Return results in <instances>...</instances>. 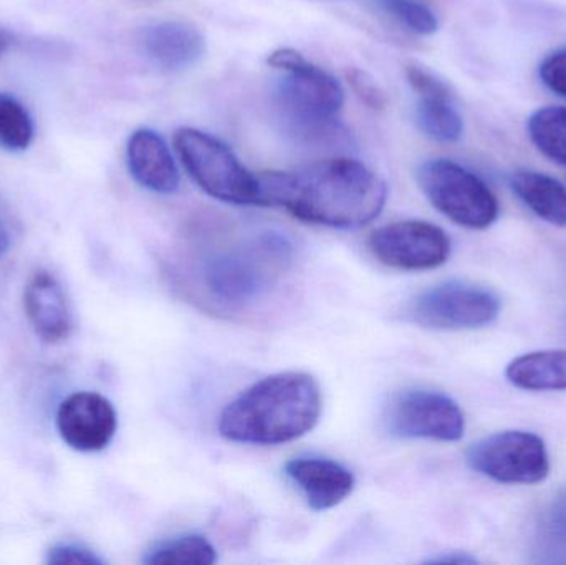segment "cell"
I'll use <instances>...</instances> for the list:
<instances>
[{
    "mask_svg": "<svg viewBox=\"0 0 566 565\" xmlns=\"http://www.w3.org/2000/svg\"><path fill=\"white\" fill-rule=\"evenodd\" d=\"M431 564H475L474 557L465 556V554H452V556L438 557V559L429 561Z\"/></svg>",
    "mask_w": 566,
    "mask_h": 565,
    "instance_id": "cell-26",
    "label": "cell"
},
{
    "mask_svg": "<svg viewBox=\"0 0 566 565\" xmlns=\"http://www.w3.org/2000/svg\"><path fill=\"white\" fill-rule=\"evenodd\" d=\"M528 136L552 161L566 165V106H544L532 113Z\"/></svg>",
    "mask_w": 566,
    "mask_h": 565,
    "instance_id": "cell-19",
    "label": "cell"
},
{
    "mask_svg": "<svg viewBox=\"0 0 566 565\" xmlns=\"http://www.w3.org/2000/svg\"><path fill=\"white\" fill-rule=\"evenodd\" d=\"M142 43L146 56L168 72L189 69L206 52L205 35L191 23L179 20L153 23L143 32Z\"/></svg>",
    "mask_w": 566,
    "mask_h": 565,
    "instance_id": "cell-15",
    "label": "cell"
},
{
    "mask_svg": "<svg viewBox=\"0 0 566 565\" xmlns=\"http://www.w3.org/2000/svg\"><path fill=\"white\" fill-rule=\"evenodd\" d=\"M419 188L439 212L462 228H491L499 218V199L474 172L449 159H431L418 169Z\"/></svg>",
    "mask_w": 566,
    "mask_h": 565,
    "instance_id": "cell-6",
    "label": "cell"
},
{
    "mask_svg": "<svg viewBox=\"0 0 566 565\" xmlns=\"http://www.w3.org/2000/svg\"><path fill=\"white\" fill-rule=\"evenodd\" d=\"M322 390L305 372H283L252 385L226 407L219 433L242 444L290 443L313 430L322 417Z\"/></svg>",
    "mask_w": 566,
    "mask_h": 565,
    "instance_id": "cell-2",
    "label": "cell"
},
{
    "mask_svg": "<svg viewBox=\"0 0 566 565\" xmlns=\"http://www.w3.org/2000/svg\"><path fill=\"white\" fill-rule=\"evenodd\" d=\"M52 565H102V559L82 546H56L49 553Z\"/></svg>",
    "mask_w": 566,
    "mask_h": 565,
    "instance_id": "cell-25",
    "label": "cell"
},
{
    "mask_svg": "<svg viewBox=\"0 0 566 565\" xmlns=\"http://www.w3.org/2000/svg\"><path fill=\"white\" fill-rule=\"evenodd\" d=\"M23 307L35 334L49 344L66 341L72 334L73 315L69 297L55 275L33 272L23 292Z\"/></svg>",
    "mask_w": 566,
    "mask_h": 565,
    "instance_id": "cell-12",
    "label": "cell"
},
{
    "mask_svg": "<svg viewBox=\"0 0 566 565\" xmlns=\"http://www.w3.org/2000/svg\"><path fill=\"white\" fill-rule=\"evenodd\" d=\"M409 321L432 331H474L494 324L501 301L494 292L451 281L419 294L406 311Z\"/></svg>",
    "mask_w": 566,
    "mask_h": 565,
    "instance_id": "cell-7",
    "label": "cell"
},
{
    "mask_svg": "<svg viewBox=\"0 0 566 565\" xmlns=\"http://www.w3.org/2000/svg\"><path fill=\"white\" fill-rule=\"evenodd\" d=\"M175 146L202 191L229 205L259 206V175L249 171L221 139L185 126L176 132Z\"/></svg>",
    "mask_w": 566,
    "mask_h": 565,
    "instance_id": "cell-5",
    "label": "cell"
},
{
    "mask_svg": "<svg viewBox=\"0 0 566 565\" xmlns=\"http://www.w3.org/2000/svg\"><path fill=\"white\" fill-rule=\"evenodd\" d=\"M285 474L313 511H328L342 504L355 490L356 480L343 464L323 458H295Z\"/></svg>",
    "mask_w": 566,
    "mask_h": 565,
    "instance_id": "cell-13",
    "label": "cell"
},
{
    "mask_svg": "<svg viewBox=\"0 0 566 565\" xmlns=\"http://www.w3.org/2000/svg\"><path fill=\"white\" fill-rule=\"evenodd\" d=\"M269 65L282 73L277 96L290 122L306 132H322L335 122L345 103L342 83L293 49H279Z\"/></svg>",
    "mask_w": 566,
    "mask_h": 565,
    "instance_id": "cell-4",
    "label": "cell"
},
{
    "mask_svg": "<svg viewBox=\"0 0 566 565\" xmlns=\"http://www.w3.org/2000/svg\"><path fill=\"white\" fill-rule=\"evenodd\" d=\"M512 191L548 224L566 228V188L545 172L518 169L511 176Z\"/></svg>",
    "mask_w": 566,
    "mask_h": 565,
    "instance_id": "cell-16",
    "label": "cell"
},
{
    "mask_svg": "<svg viewBox=\"0 0 566 565\" xmlns=\"http://www.w3.org/2000/svg\"><path fill=\"white\" fill-rule=\"evenodd\" d=\"M386 427L395 437L454 443L464 437L465 420L448 395L432 390H406L386 408Z\"/></svg>",
    "mask_w": 566,
    "mask_h": 565,
    "instance_id": "cell-9",
    "label": "cell"
},
{
    "mask_svg": "<svg viewBox=\"0 0 566 565\" xmlns=\"http://www.w3.org/2000/svg\"><path fill=\"white\" fill-rule=\"evenodd\" d=\"M292 244L265 232L244 244L212 252L196 265V291L218 311L239 312L264 299L292 265Z\"/></svg>",
    "mask_w": 566,
    "mask_h": 565,
    "instance_id": "cell-3",
    "label": "cell"
},
{
    "mask_svg": "<svg viewBox=\"0 0 566 565\" xmlns=\"http://www.w3.org/2000/svg\"><path fill=\"white\" fill-rule=\"evenodd\" d=\"M505 377L527 391H566V350H541L509 364Z\"/></svg>",
    "mask_w": 566,
    "mask_h": 565,
    "instance_id": "cell-17",
    "label": "cell"
},
{
    "mask_svg": "<svg viewBox=\"0 0 566 565\" xmlns=\"http://www.w3.org/2000/svg\"><path fill=\"white\" fill-rule=\"evenodd\" d=\"M33 122L25 106L12 95L0 93V146L25 151L33 142Z\"/></svg>",
    "mask_w": 566,
    "mask_h": 565,
    "instance_id": "cell-21",
    "label": "cell"
},
{
    "mask_svg": "<svg viewBox=\"0 0 566 565\" xmlns=\"http://www.w3.org/2000/svg\"><path fill=\"white\" fill-rule=\"evenodd\" d=\"M368 248L388 268L429 271L448 262L451 239L431 222L399 221L376 229L369 236Z\"/></svg>",
    "mask_w": 566,
    "mask_h": 565,
    "instance_id": "cell-10",
    "label": "cell"
},
{
    "mask_svg": "<svg viewBox=\"0 0 566 565\" xmlns=\"http://www.w3.org/2000/svg\"><path fill=\"white\" fill-rule=\"evenodd\" d=\"M349 85L355 90L356 95L359 96L365 105L373 109H382L386 106V95L378 83L361 70H349L348 72Z\"/></svg>",
    "mask_w": 566,
    "mask_h": 565,
    "instance_id": "cell-24",
    "label": "cell"
},
{
    "mask_svg": "<svg viewBox=\"0 0 566 565\" xmlns=\"http://www.w3.org/2000/svg\"><path fill=\"white\" fill-rule=\"evenodd\" d=\"M471 470L504 484H537L551 473L544 440L528 431H501L478 441L465 454Z\"/></svg>",
    "mask_w": 566,
    "mask_h": 565,
    "instance_id": "cell-8",
    "label": "cell"
},
{
    "mask_svg": "<svg viewBox=\"0 0 566 565\" xmlns=\"http://www.w3.org/2000/svg\"><path fill=\"white\" fill-rule=\"evenodd\" d=\"M126 163L133 178L143 188L158 195H172L179 188V171L175 156L165 139L148 128H139L129 136Z\"/></svg>",
    "mask_w": 566,
    "mask_h": 565,
    "instance_id": "cell-14",
    "label": "cell"
},
{
    "mask_svg": "<svg viewBox=\"0 0 566 565\" xmlns=\"http://www.w3.org/2000/svg\"><path fill=\"white\" fill-rule=\"evenodd\" d=\"M375 3L396 22L418 35H432L438 32V17L418 0H375Z\"/></svg>",
    "mask_w": 566,
    "mask_h": 565,
    "instance_id": "cell-22",
    "label": "cell"
},
{
    "mask_svg": "<svg viewBox=\"0 0 566 565\" xmlns=\"http://www.w3.org/2000/svg\"><path fill=\"white\" fill-rule=\"evenodd\" d=\"M56 427L70 448L95 453L112 443L118 417L108 398L95 391H76L60 405Z\"/></svg>",
    "mask_w": 566,
    "mask_h": 565,
    "instance_id": "cell-11",
    "label": "cell"
},
{
    "mask_svg": "<svg viewBox=\"0 0 566 565\" xmlns=\"http://www.w3.org/2000/svg\"><path fill=\"white\" fill-rule=\"evenodd\" d=\"M385 181L352 158L323 159L295 171L259 175V206H279L300 221L353 229L378 218Z\"/></svg>",
    "mask_w": 566,
    "mask_h": 565,
    "instance_id": "cell-1",
    "label": "cell"
},
{
    "mask_svg": "<svg viewBox=\"0 0 566 565\" xmlns=\"http://www.w3.org/2000/svg\"><path fill=\"white\" fill-rule=\"evenodd\" d=\"M10 45H12V36L7 30L0 29V59L10 49Z\"/></svg>",
    "mask_w": 566,
    "mask_h": 565,
    "instance_id": "cell-27",
    "label": "cell"
},
{
    "mask_svg": "<svg viewBox=\"0 0 566 565\" xmlns=\"http://www.w3.org/2000/svg\"><path fill=\"white\" fill-rule=\"evenodd\" d=\"M416 122L429 138L454 143L464 133V118L452 102L451 92L418 96Z\"/></svg>",
    "mask_w": 566,
    "mask_h": 565,
    "instance_id": "cell-18",
    "label": "cell"
},
{
    "mask_svg": "<svg viewBox=\"0 0 566 565\" xmlns=\"http://www.w3.org/2000/svg\"><path fill=\"white\" fill-rule=\"evenodd\" d=\"M218 561L214 547L199 534H186L165 541L149 551V565H212Z\"/></svg>",
    "mask_w": 566,
    "mask_h": 565,
    "instance_id": "cell-20",
    "label": "cell"
},
{
    "mask_svg": "<svg viewBox=\"0 0 566 565\" xmlns=\"http://www.w3.org/2000/svg\"><path fill=\"white\" fill-rule=\"evenodd\" d=\"M7 249H9V234H7L6 228L0 222V258L6 254Z\"/></svg>",
    "mask_w": 566,
    "mask_h": 565,
    "instance_id": "cell-28",
    "label": "cell"
},
{
    "mask_svg": "<svg viewBox=\"0 0 566 565\" xmlns=\"http://www.w3.org/2000/svg\"><path fill=\"white\" fill-rule=\"evenodd\" d=\"M541 79L547 88L566 98V46L544 60L541 65Z\"/></svg>",
    "mask_w": 566,
    "mask_h": 565,
    "instance_id": "cell-23",
    "label": "cell"
}]
</instances>
